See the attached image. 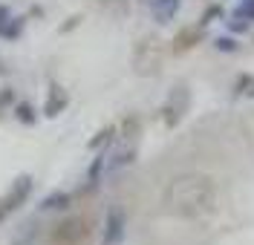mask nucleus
Masks as SVG:
<instances>
[{
	"label": "nucleus",
	"instance_id": "4be33fe9",
	"mask_svg": "<svg viewBox=\"0 0 254 245\" xmlns=\"http://www.w3.org/2000/svg\"><path fill=\"white\" fill-rule=\"evenodd\" d=\"M98 3H122V0H98Z\"/></svg>",
	"mask_w": 254,
	"mask_h": 245
},
{
	"label": "nucleus",
	"instance_id": "f3484780",
	"mask_svg": "<svg viewBox=\"0 0 254 245\" xmlns=\"http://www.w3.org/2000/svg\"><path fill=\"white\" fill-rule=\"evenodd\" d=\"M20 29H23V20H20V17H12V23L3 26L0 35H3V38H15V35H20Z\"/></svg>",
	"mask_w": 254,
	"mask_h": 245
},
{
	"label": "nucleus",
	"instance_id": "aec40b11",
	"mask_svg": "<svg viewBox=\"0 0 254 245\" xmlns=\"http://www.w3.org/2000/svg\"><path fill=\"white\" fill-rule=\"evenodd\" d=\"M15 113L20 115V118H23L26 124H32V121H35V115H32V107H29V104H17V110H15Z\"/></svg>",
	"mask_w": 254,
	"mask_h": 245
},
{
	"label": "nucleus",
	"instance_id": "f8f14e48",
	"mask_svg": "<svg viewBox=\"0 0 254 245\" xmlns=\"http://www.w3.org/2000/svg\"><path fill=\"white\" fill-rule=\"evenodd\" d=\"M69 194H64V191H55V194H49L44 202H41V211H61V208H69Z\"/></svg>",
	"mask_w": 254,
	"mask_h": 245
},
{
	"label": "nucleus",
	"instance_id": "f257e3e1",
	"mask_svg": "<svg viewBox=\"0 0 254 245\" xmlns=\"http://www.w3.org/2000/svg\"><path fill=\"white\" fill-rule=\"evenodd\" d=\"M162 205L176 219H202L217 208V182L202 170L179 173L165 185Z\"/></svg>",
	"mask_w": 254,
	"mask_h": 245
},
{
	"label": "nucleus",
	"instance_id": "39448f33",
	"mask_svg": "<svg viewBox=\"0 0 254 245\" xmlns=\"http://www.w3.org/2000/svg\"><path fill=\"white\" fill-rule=\"evenodd\" d=\"M202 41H205V26L190 23V26H182V29L174 35V41H171L174 47L171 49H174L176 55H185V52H190L193 47H199Z\"/></svg>",
	"mask_w": 254,
	"mask_h": 245
},
{
	"label": "nucleus",
	"instance_id": "ddd939ff",
	"mask_svg": "<svg viewBox=\"0 0 254 245\" xmlns=\"http://www.w3.org/2000/svg\"><path fill=\"white\" fill-rule=\"evenodd\" d=\"M220 15H222V6H220V3L208 6L205 12H202V17H199V26H208V23H214V20H217Z\"/></svg>",
	"mask_w": 254,
	"mask_h": 245
},
{
	"label": "nucleus",
	"instance_id": "9d476101",
	"mask_svg": "<svg viewBox=\"0 0 254 245\" xmlns=\"http://www.w3.org/2000/svg\"><path fill=\"white\" fill-rule=\"evenodd\" d=\"M179 3L182 0H147V9L156 17V23H171L179 12Z\"/></svg>",
	"mask_w": 254,
	"mask_h": 245
},
{
	"label": "nucleus",
	"instance_id": "9b49d317",
	"mask_svg": "<svg viewBox=\"0 0 254 245\" xmlns=\"http://www.w3.org/2000/svg\"><path fill=\"white\" fill-rule=\"evenodd\" d=\"M234 98H254V75L252 72H240L234 78V87H231Z\"/></svg>",
	"mask_w": 254,
	"mask_h": 245
},
{
	"label": "nucleus",
	"instance_id": "412c9836",
	"mask_svg": "<svg viewBox=\"0 0 254 245\" xmlns=\"http://www.w3.org/2000/svg\"><path fill=\"white\" fill-rule=\"evenodd\" d=\"M9 20H12V17H9V6H0V29H3Z\"/></svg>",
	"mask_w": 254,
	"mask_h": 245
},
{
	"label": "nucleus",
	"instance_id": "dca6fc26",
	"mask_svg": "<svg viewBox=\"0 0 254 245\" xmlns=\"http://www.w3.org/2000/svg\"><path fill=\"white\" fill-rule=\"evenodd\" d=\"M122 133H125L127 139H133V136L139 133V118H136V115H127L125 124H122Z\"/></svg>",
	"mask_w": 254,
	"mask_h": 245
},
{
	"label": "nucleus",
	"instance_id": "f03ea898",
	"mask_svg": "<svg viewBox=\"0 0 254 245\" xmlns=\"http://www.w3.org/2000/svg\"><path fill=\"white\" fill-rule=\"evenodd\" d=\"M90 234H93V222L87 216H66L52 228L49 240L52 245H84L90 240Z\"/></svg>",
	"mask_w": 254,
	"mask_h": 245
},
{
	"label": "nucleus",
	"instance_id": "7ed1b4c3",
	"mask_svg": "<svg viewBox=\"0 0 254 245\" xmlns=\"http://www.w3.org/2000/svg\"><path fill=\"white\" fill-rule=\"evenodd\" d=\"M133 69L139 75H156L162 66V41L159 38H142L133 47Z\"/></svg>",
	"mask_w": 254,
	"mask_h": 245
},
{
	"label": "nucleus",
	"instance_id": "a211bd4d",
	"mask_svg": "<svg viewBox=\"0 0 254 245\" xmlns=\"http://www.w3.org/2000/svg\"><path fill=\"white\" fill-rule=\"evenodd\" d=\"M214 44H217V49H220V52H237V49H240L237 38H217Z\"/></svg>",
	"mask_w": 254,
	"mask_h": 245
},
{
	"label": "nucleus",
	"instance_id": "20e7f679",
	"mask_svg": "<svg viewBox=\"0 0 254 245\" xmlns=\"http://www.w3.org/2000/svg\"><path fill=\"white\" fill-rule=\"evenodd\" d=\"M188 107H190V90L185 84H176L174 90H171V96L165 98V104H162V121H165V127H176L185 118Z\"/></svg>",
	"mask_w": 254,
	"mask_h": 245
},
{
	"label": "nucleus",
	"instance_id": "6e6552de",
	"mask_svg": "<svg viewBox=\"0 0 254 245\" xmlns=\"http://www.w3.org/2000/svg\"><path fill=\"white\" fill-rule=\"evenodd\" d=\"M252 23H254V0H240L231 17H228V29L231 32H246Z\"/></svg>",
	"mask_w": 254,
	"mask_h": 245
},
{
	"label": "nucleus",
	"instance_id": "0eeeda50",
	"mask_svg": "<svg viewBox=\"0 0 254 245\" xmlns=\"http://www.w3.org/2000/svg\"><path fill=\"white\" fill-rule=\"evenodd\" d=\"M125 211L122 208H110L107 213V222H104V237H101V245H119L125 240Z\"/></svg>",
	"mask_w": 254,
	"mask_h": 245
},
{
	"label": "nucleus",
	"instance_id": "1a4fd4ad",
	"mask_svg": "<svg viewBox=\"0 0 254 245\" xmlns=\"http://www.w3.org/2000/svg\"><path fill=\"white\" fill-rule=\"evenodd\" d=\"M66 104H69L66 90H64L61 84H52V87H49V96H47V104H44V115L55 118L58 113H64V110H66Z\"/></svg>",
	"mask_w": 254,
	"mask_h": 245
},
{
	"label": "nucleus",
	"instance_id": "2eb2a0df",
	"mask_svg": "<svg viewBox=\"0 0 254 245\" xmlns=\"http://www.w3.org/2000/svg\"><path fill=\"white\" fill-rule=\"evenodd\" d=\"M113 133H116V127H104V130H98V136H95L93 142H90V150H95V147H101L104 142H110Z\"/></svg>",
	"mask_w": 254,
	"mask_h": 245
},
{
	"label": "nucleus",
	"instance_id": "6ab92c4d",
	"mask_svg": "<svg viewBox=\"0 0 254 245\" xmlns=\"http://www.w3.org/2000/svg\"><path fill=\"white\" fill-rule=\"evenodd\" d=\"M101 167H104V153H101V156L93 162V167H90V182H93V185L98 182V176H101Z\"/></svg>",
	"mask_w": 254,
	"mask_h": 245
},
{
	"label": "nucleus",
	"instance_id": "4468645a",
	"mask_svg": "<svg viewBox=\"0 0 254 245\" xmlns=\"http://www.w3.org/2000/svg\"><path fill=\"white\" fill-rule=\"evenodd\" d=\"M136 159V150H122L119 156H116V162H110V170H116V167H125V164H130Z\"/></svg>",
	"mask_w": 254,
	"mask_h": 245
},
{
	"label": "nucleus",
	"instance_id": "423d86ee",
	"mask_svg": "<svg viewBox=\"0 0 254 245\" xmlns=\"http://www.w3.org/2000/svg\"><path fill=\"white\" fill-rule=\"evenodd\" d=\"M29 194H32V179H29V176H23V179H20L15 188L9 191V194L0 199V225H3V219H6L9 213L20 208V202H23Z\"/></svg>",
	"mask_w": 254,
	"mask_h": 245
}]
</instances>
